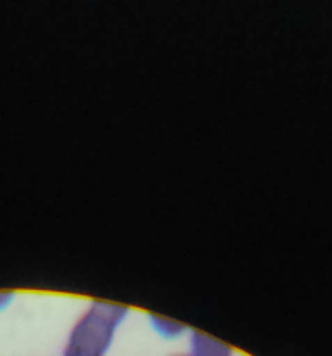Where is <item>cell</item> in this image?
Returning a JSON list of instances; mask_svg holds the SVG:
<instances>
[{"label": "cell", "mask_w": 332, "mask_h": 356, "mask_svg": "<svg viewBox=\"0 0 332 356\" xmlns=\"http://www.w3.org/2000/svg\"><path fill=\"white\" fill-rule=\"evenodd\" d=\"M190 356H233L232 346L202 332L190 330Z\"/></svg>", "instance_id": "7a4b0ae2"}, {"label": "cell", "mask_w": 332, "mask_h": 356, "mask_svg": "<svg viewBox=\"0 0 332 356\" xmlns=\"http://www.w3.org/2000/svg\"><path fill=\"white\" fill-rule=\"evenodd\" d=\"M174 356H190V355H174Z\"/></svg>", "instance_id": "5b68a950"}, {"label": "cell", "mask_w": 332, "mask_h": 356, "mask_svg": "<svg viewBox=\"0 0 332 356\" xmlns=\"http://www.w3.org/2000/svg\"><path fill=\"white\" fill-rule=\"evenodd\" d=\"M148 322L150 327L164 339H177V337H181L188 330L184 323L160 315H148Z\"/></svg>", "instance_id": "3957f363"}, {"label": "cell", "mask_w": 332, "mask_h": 356, "mask_svg": "<svg viewBox=\"0 0 332 356\" xmlns=\"http://www.w3.org/2000/svg\"><path fill=\"white\" fill-rule=\"evenodd\" d=\"M14 299H16V294L13 291H0V312L9 308Z\"/></svg>", "instance_id": "277c9868"}, {"label": "cell", "mask_w": 332, "mask_h": 356, "mask_svg": "<svg viewBox=\"0 0 332 356\" xmlns=\"http://www.w3.org/2000/svg\"><path fill=\"white\" fill-rule=\"evenodd\" d=\"M129 308L110 301H93L70 329L63 356H104Z\"/></svg>", "instance_id": "6da1fadb"}]
</instances>
